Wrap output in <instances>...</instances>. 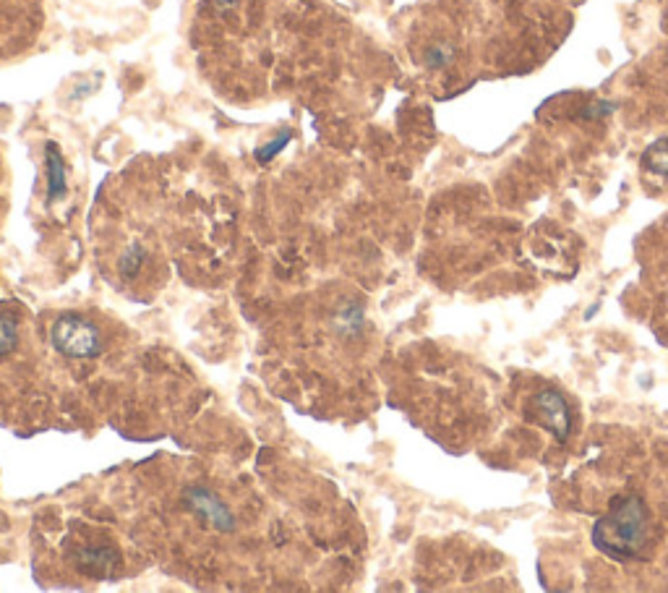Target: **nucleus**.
Masks as SVG:
<instances>
[{
	"mask_svg": "<svg viewBox=\"0 0 668 593\" xmlns=\"http://www.w3.org/2000/svg\"><path fill=\"white\" fill-rule=\"evenodd\" d=\"M50 343L66 358H94L105 353L108 330L89 314L63 312L50 325Z\"/></svg>",
	"mask_w": 668,
	"mask_h": 593,
	"instance_id": "nucleus-2",
	"label": "nucleus"
},
{
	"mask_svg": "<svg viewBox=\"0 0 668 593\" xmlns=\"http://www.w3.org/2000/svg\"><path fill=\"white\" fill-rule=\"evenodd\" d=\"M647 518H651V513H647L645 500L640 494L616 497L608 513L593 526L595 550L616 563L640 557L647 544Z\"/></svg>",
	"mask_w": 668,
	"mask_h": 593,
	"instance_id": "nucleus-1",
	"label": "nucleus"
},
{
	"mask_svg": "<svg viewBox=\"0 0 668 593\" xmlns=\"http://www.w3.org/2000/svg\"><path fill=\"white\" fill-rule=\"evenodd\" d=\"M42 27V0H0V63L31 48Z\"/></svg>",
	"mask_w": 668,
	"mask_h": 593,
	"instance_id": "nucleus-3",
	"label": "nucleus"
},
{
	"mask_svg": "<svg viewBox=\"0 0 668 593\" xmlns=\"http://www.w3.org/2000/svg\"><path fill=\"white\" fill-rule=\"evenodd\" d=\"M415 61L428 71H450L459 61V40L452 29L428 27L415 42Z\"/></svg>",
	"mask_w": 668,
	"mask_h": 593,
	"instance_id": "nucleus-4",
	"label": "nucleus"
},
{
	"mask_svg": "<svg viewBox=\"0 0 668 593\" xmlns=\"http://www.w3.org/2000/svg\"><path fill=\"white\" fill-rule=\"evenodd\" d=\"M18 314L16 312H0V358L9 356V353H14V348L18 343Z\"/></svg>",
	"mask_w": 668,
	"mask_h": 593,
	"instance_id": "nucleus-7",
	"label": "nucleus"
},
{
	"mask_svg": "<svg viewBox=\"0 0 668 593\" xmlns=\"http://www.w3.org/2000/svg\"><path fill=\"white\" fill-rule=\"evenodd\" d=\"M186 502L193 510V515H199V518L204 520L210 528H214V531L228 533L232 531V526H236V515H232L228 502L219 500L217 494L210 492V489H204V487L188 489Z\"/></svg>",
	"mask_w": 668,
	"mask_h": 593,
	"instance_id": "nucleus-6",
	"label": "nucleus"
},
{
	"mask_svg": "<svg viewBox=\"0 0 668 593\" xmlns=\"http://www.w3.org/2000/svg\"><path fill=\"white\" fill-rule=\"evenodd\" d=\"M533 416L538 418L543 429H549L556 440H567L572 434V414L569 405L556 390H541L530 405Z\"/></svg>",
	"mask_w": 668,
	"mask_h": 593,
	"instance_id": "nucleus-5",
	"label": "nucleus"
}]
</instances>
